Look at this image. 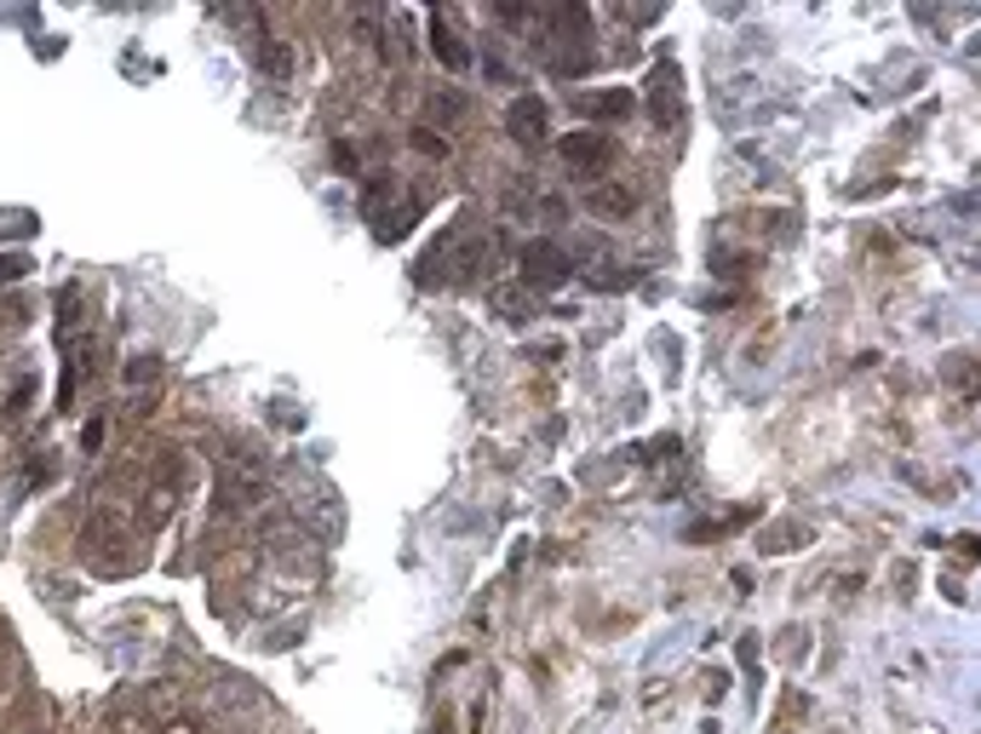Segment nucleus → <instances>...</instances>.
Instances as JSON below:
<instances>
[{
  "label": "nucleus",
  "mask_w": 981,
  "mask_h": 734,
  "mask_svg": "<svg viewBox=\"0 0 981 734\" xmlns=\"http://www.w3.org/2000/svg\"><path fill=\"white\" fill-rule=\"evenodd\" d=\"M270 488V465L253 448H236V460H224V483H218V511H247L259 505Z\"/></svg>",
  "instance_id": "nucleus-1"
},
{
  "label": "nucleus",
  "mask_w": 981,
  "mask_h": 734,
  "mask_svg": "<svg viewBox=\"0 0 981 734\" xmlns=\"http://www.w3.org/2000/svg\"><path fill=\"white\" fill-rule=\"evenodd\" d=\"M517 270H522V282L534 287V293H545V287H563V282H568L574 259H568V247H557V241H528L522 259H517Z\"/></svg>",
  "instance_id": "nucleus-2"
},
{
  "label": "nucleus",
  "mask_w": 981,
  "mask_h": 734,
  "mask_svg": "<svg viewBox=\"0 0 981 734\" xmlns=\"http://www.w3.org/2000/svg\"><path fill=\"white\" fill-rule=\"evenodd\" d=\"M643 104L654 115V126H684V92H677V64H654V75L643 81Z\"/></svg>",
  "instance_id": "nucleus-3"
},
{
  "label": "nucleus",
  "mask_w": 981,
  "mask_h": 734,
  "mask_svg": "<svg viewBox=\"0 0 981 734\" xmlns=\"http://www.w3.org/2000/svg\"><path fill=\"white\" fill-rule=\"evenodd\" d=\"M506 133L522 144V149H540L551 138V110H545V98L540 92H522L506 104Z\"/></svg>",
  "instance_id": "nucleus-4"
},
{
  "label": "nucleus",
  "mask_w": 981,
  "mask_h": 734,
  "mask_svg": "<svg viewBox=\"0 0 981 734\" xmlns=\"http://www.w3.org/2000/svg\"><path fill=\"white\" fill-rule=\"evenodd\" d=\"M638 184L632 179H602V184H591L586 190V207L602 218V224H620V218H632L638 213Z\"/></svg>",
  "instance_id": "nucleus-5"
},
{
  "label": "nucleus",
  "mask_w": 981,
  "mask_h": 734,
  "mask_svg": "<svg viewBox=\"0 0 981 734\" xmlns=\"http://www.w3.org/2000/svg\"><path fill=\"white\" fill-rule=\"evenodd\" d=\"M557 156H563L568 167H580V172H597V167L614 161V144L602 138V133H568V138H557Z\"/></svg>",
  "instance_id": "nucleus-6"
},
{
  "label": "nucleus",
  "mask_w": 981,
  "mask_h": 734,
  "mask_svg": "<svg viewBox=\"0 0 981 734\" xmlns=\"http://www.w3.org/2000/svg\"><path fill=\"white\" fill-rule=\"evenodd\" d=\"M431 46H437V58H442L448 69H465V64H471V46L454 35V23H448L442 12H431Z\"/></svg>",
  "instance_id": "nucleus-7"
},
{
  "label": "nucleus",
  "mask_w": 981,
  "mask_h": 734,
  "mask_svg": "<svg viewBox=\"0 0 981 734\" xmlns=\"http://www.w3.org/2000/svg\"><path fill=\"white\" fill-rule=\"evenodd\" d=\"M586 110L597 115V121H625L638 110V98L625 92V87H609V92H597V98H586Z\"/></svg>",
  "instance_id": "nucleus-8"
},
{
  "label": "nucleus",
  "mask_w": 981,
  "mask_h": 734,
  "mask_svg": "<svg viewBox=\"0 0 981 734\" xmlns=\"http://www.w3.org/2000/svg\"><path fill=\"white\" fill-rule=\"evenodd\" d=\"M259 69H264V75H287V69H293L287 41H270V35H264V41H259Z\"/></svg>",
  "instance_id": "nucleus-9"
},
{
  "label": "nucleus",
  "mask_w": 981,
  "mask_h": 734,
  "mask_svg": "<svg viewBox=\"0 0 981 734\" xmlns=\"http://www.w3.org/2000/svg\"><path fill=\"white\" fill-rule=\"evenodd\" d=\"M758 511H735V517H718V522H700V528H689V540H718V534H735V528H746Z\"/></svg>",
  "instance_id": "nucleus-10"
},
{
  "label": "nucleus",
  "mask_w": 981,
  "mask_h": 734,
  "mask_svg": "<svg viewBox=\"0 0 981 734\" xmlns=\"http://www.w3.org/2000/svg\"><path fill=\"white\" fill-rule=\"evenodd\" d=\"M488 305H494V316H517V321H522L528 310H534V298H522L517 287H499V293L488 298Z\"/></svg>",
  "instance_id": "nucleus-11"
},
{
  "label": "nucleus",
  "mask_w": 981,
  "mask_h": 734,
  "mask_svg": "<svg viewBox=\"0 0 981 734\" xmlns=\"http://www.w3.org/2000/svg\"><path fill=\"white\" fill-rule=\"evenodd\" d=\"M414 144H419L431 161H442V156H448V144H442V133H437V126H414Z\"/></svg>",
  "instance_id": "nucleus-12"
},
{
  "label": "nucleus",
  "mask_w": 981,
  "mask_h": 734,
  "mask_svg": "<svg viewBox=\"0 0 981 734\" xmlns=\"http://www.w3.org/2000/svg\"><path fill=\"white\" fill-rule=\"evenodd\" d=\"M18 275H30V259L12 252V259H0V282H18Z\"/></svg>",
  "instance_id": "nucleus-13"
},
{
  "label": "nucleus",
  "mask_w": 981,
  "mask_h": 734,
  "mask_svg": "<svg viewBox=\"0 0 981 734\" xmlns=\"http://www.w3.org/2000/svg\"><path fill=\"white\" fill-rule=\"evenodd\" d=\"M156 368H161L156 357H133V368H127V379H133V385H138V379H156Z\"/></svg>",
  "instance_id": "nucleus-14"
},
{
  "label": "nucleus",
  "mask_w": 981,
  "mask_h": 734,
  "mask_svg": "<svg viewBox=\"0 0 981 734\" xmlns=\"http://www.w3.org/2000/svg\"><path fill=\"white\" fill-rule=\"evenodd\" d=\"M437 115H442V121H460V115H465V98H448V92H442V98H437Z\"/></svg>",
  "instance_id": "nucleus-15"
},
{
  "label": "nucleus",
  "mask_w": 981,
  "mask_h": 734,
  "mask_svg": "<svg viewBox=\"0 0 981 734\" xmlns=\"http://www.w3.org/2000/svg\"><path fill=\"white\" fill-rule=\"evenodd\" d=\"M81 442H87V453H92V448H98V442H104V419H92V425H87V437H81Z\"/></svg>",
  "instance_id": "nucleus-16"
}]
</instances>
